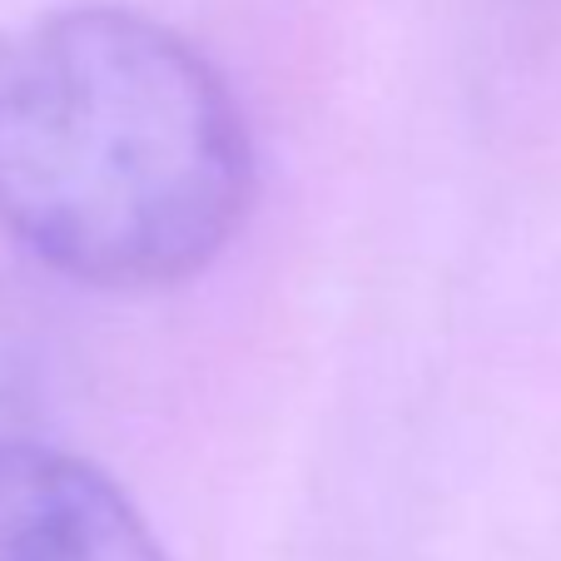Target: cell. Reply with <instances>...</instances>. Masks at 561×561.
Segmentation results:
<instances>
[{
  "instance_id": "1",
  "label": "cell",
  "mask_w": 561,
  "mask_h": 561,
  "mask_svg": "<svg viewBox=\"0 0 561 561\" xmlns=\"http://www.w3.org/2000/svg\"><path fill=\"white\" fill-rule=\"evenodd\" d=\"M254 149L170 25L75 5L0 41V229L95 288L199 274L244 224Z\"/></svg>"
},
{
  "instance_id": "2",
  "label": "cell",
  "mask_w": 561,
  "mask_h": 561,
  "mask_svg": "<svg viewBox=\"0 0 561 561\" xmlns=\"http://www.w3.org/2000/svg\"><path fill=\"white\" fill-rule=\"evenodd\" d=\"M0 561H170L95 462L0 437Z\"/></svg>"
}]
</instances>
